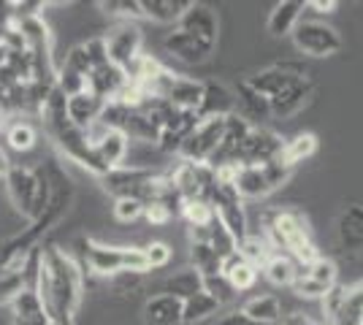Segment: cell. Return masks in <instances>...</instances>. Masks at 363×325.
Masks as SVG:
<instances>
[{
    "instance_id": "13",
    "label": "cell",
    "mask_w": 363,
    "mask_h": 325,
    "mask_svg": "<svg viewBox=\"0 0 363 325\" xmlns=\"http://www.w3.org/2000/svg\"><path fill=\"white\" fill-rule=\"evenodd\" d=\"M177 28L187 30L190 35H196L198 41H201L203 47H209L212 52L217 49V35H220V33H217V14H214L209 6L193 3V6L187 8V14L177 22Z\"/></svg>"
},
{
    "instance_id": "29",
    "label": "cell",
    "mask_w": 363,
    "mask_h": 325,
    "mask_svg": "<svg viewBox=\"0 0 363 325\" xmlns=\"http://www.w3.org/2000/svg\"><path fill=\"white\" fill-rule=\"evenodd\" d=\"M190 263L201 277L223 274V258L214 252L209 241H193L190 244Z\"/></svg>"
},
{
    "instance_id": "33",
    "label": "cell",
    "mask_w": 363,
    "mask_h": 325,
    "mask_svg": "<svg viewBox=\"0 0 363 325\" xmlns=\"http://www.w3.org/2000/svg\"><path fill=\"white\" fill-rule=\"evenodd\" d=\"M312 279V282H320V285H325V287H333L336 285V277H339V268L333 261L328 258H318V261H312V263H303L298 266V279Z\"/></svg>"
},
{
    "instance_id": "38",
    "label": "cell",
    "mask_w": 363,
    "mask_h": 325,
    "mask_svg": "<svg viewBox=\"0 0 363 325\" xmlns=\"http://www.w3.org/2000/svg\"><path fill=\"white\" fill-rule=\"evenodd\" d=\"M203 293H209L223 307V304H230L233 298H236V290H233V285L228 282L223 274H214V277H203Z\"/></svg>"
},
{
    "instance_id": "10",
    "label": "cell",
    "mask_w": 363,
    "mask_h": 325,
    "mask_svg": "<svg viewBox=\"0 0 363 325\" xmlns=\"http://www.w3.org/2000/svg\"><path fill=\"white\" fill-rule=\"evenodd\" d=\"M35 261H38V249H33L28 255H14L9 261H0V307L11 304L25 287H33Z\"/></svg>"
},
{
    "instance_id": "41",
    "label": "cell",
    "mask_w": 363,
    "mask_h": 325,
    "mask_svg": "<svg viewBox=\"0 0 363 325\" xmlns=\"http://www.w3.org/2000/svg\"><path fill=\"white\" fill-rule=\"evenodd\" d=\"M345 298H347V285H333L331 290L325 293V298H323V312H325V317L331 320L336 312L342 309V304H345Z\"/></svg>"
},
{
    "instance_id": "27",
    "label": "cell",
    "mask_w": 363,
    "mask_h": 325,
    "mask_svg": "<svg viewBox=\"0 0 363 325\" xmlns=\"http://www.w3.org/2000/svg\"><path fill=\"white\" fill-rule=\"evenodd\" d=\"M263 274L277 287H293V282L298 279V263L288 255H282V252H274L272 258L263 263Z\"/></svg>"
},
{
    "instance_id": "50",
    "label": "cell",
    "mask_w": 363,
    "mask_h": 325,
    "mask_svg": "<svg viewBox=\"0 0 363 325\" xmlns=\"http://www.w3.org/2000/svg\"><path fill=\"white\" fill-rule=\"evenodd\" d=\"M49 325H74V323H71V320H52Z\"/></svg>"
},
{
    "instance_id": "19",
    "label": "cell",
    "mask_w": 363,
    "mask_h": 325,
    "mask_svg": "<svg viewBox=\"0 0 363 325\" xmlns=\"http://www.w3.org/2000/svg\"><path fill=\"white\" fill-rule=\"evenodd\" d=\"M104 106H106V101H101L98 95H92L90 90H84V93L68 98V120H71V125L79 127V130H87L90 125H95L101 120Z\"/></svg>"
},
{
    "instance_id": "35",
    "label": "cell",
    "mask_w": 363,
    "mask_h": 325,
    "mask_svg": "<svg viewBox=\"0 0 363 325\" xmlns=\"http://www.w3.org/2000/svg\"><path fill=\"white\" fill-rule=\"evenodd\" d=\"M6 141H9V147L14 152H30L35 147V141H38V133H35V127L30 122H14L9 125V130H6Z\"/></svg>"
},
{
    "instance_id": "12",
    "label": "cell",
    "mask_w": 363,
    "mask_h": 325,
    "mask_svg": "<svg viewBox=\"0 0 363 325\" xmlns=\"http://www.w3.org/2000/svg\"><path fill=\"white\" fill-rule=\"evenodd\" d=\"M104 38H106L108 62L122 68V71H128L136 62L138 55H141V30H138L133 22H120Z\"/></svg>"
},
{
    "instance_id": "44",
    "label": "cell",
    "mask_w": 363,
    "mask_h": 325,
    "mask_svg": "<svg viewBox=\"0 0 363 325\" xmlns=\"http://www.w3.org/2000/svg\"><path fill=\"white\" fill-rule=\"evenodd\" d=\"M217 325H257V323H255V320H250V317L239 309V312H230V314H225L223 320H217Z\"/></svg>"
},
{
    "instance_id": "40",
    "label": "cell",
    "mask_w": 363,
    "mask_h": 325,
    "mask_svg": "<svg viewBox=\"0 0 363 325\" xmlns=\"http://www.w3.org/2000/svg\"><path fill=\"white\" fill-rule=\"evenodd\" d=\"M144 203L141 201H133V198H117L114 201V217L120 219V222H133L138 217H144Z\"/></svg>"
},
{
    "instance_id": "30",
    "label": "cell",
    "mask_w": 363,
    "mask_h": 325,
    "mask_svg": "<svg viewBox=\"0 0 363 325\" xmlns=\"http://www.w3.org/2000/svg\"><path fill=\"white\" fill-rule=\"evenodd\" d=\"M242 312L250 320H255L257 325H272L282 317V307H279V301L274 295H257V298L244 304Z\"/></svg>"
},
{
    "instance_id": "22",
    "label": "cell",
    "mask_w": 363,
    "mask_h": 325,
    "mask_svg": "<svg viewBox=\"0 0 363 325\" xmlns=\"http://www.w3.org/2000/svg\"><path fill=\"white\" fill-rule=\"evenodd\" d=\"M306 8V3L301 0H282L274 6V11L269 14V22H266V30L272 33L274 38H285L296 30V25L301 22V14Z\"/></svg>"
},
{
    "instance_id": "1",
    "label": "cell",
    "mask_w": 363,
    "mask_h": 325,
    "mask_svg": "<svg viewBox=\"0 0 363 325\" xmlns=\"http://www.w3.org/2000/svg\"><path fill=\"white\" fill-rule=\"evenodd\" d=\"M33 287L41 295L52 320L74 323V314L82 304V293H84V282H82V266L76 263L65 249H38Z\"/></svg>"
},
{
    "instance_id": "45",
    "label": "cell",
    "mask_w": 363,
    "mask_h": 325,
    "mask_svg": "<svg viewBox=\"0 0 363 325\" xmlns=\"http://www.w3.org/2000/svg\"><path fill=\"white\" fill-rule=\"evenodd\" d=\"M347 301L355 307V309L363 312V282H358V285H352V287H347Z\"/></svg>"
},
{
    "instance_id": "15",
    "label": "cell",
    "mask_w": 363,
    "mask_h": 325,
    "mask_svg": "<svg viewBox=\"0 0 363 325\" xmlns=\"http://www.w3.org/2000/svg\"><path fill=\"white\" fill-rule=\"evenodd\" d=\"M163 47H166L168 55H174L177 60L187 62V65H198V62L209 60L214 55L212 49L203 47L196 35H190V33L182 30V28H174V30L168 33Z\"/></svg>"
},
{
    "instance_id": "8",
    "label": "cell",
    "mask_w": 363,
    "mask_h": 325,
    "mask_svg": "<svg viewBox=\"0 0 363 325\" xmlns=\"http://www.w3.org/2000/svg\"><path fill=\"white\" fill-rule=\"evenodd\" d=\"M225 120L228 117H206V120H198V125L193 127V133L182 144V149H179L182 160H187V163H209L212 155L217 152L223 136H225Z\"/></svg>"
},
{
    "instance_id": "31",
    "label": "cell",
    "mask_w": 363,
    "mask_h": 325,
    "mask_svg": "<svg viewBox=\"0 0 363 325\" xmlns=\"http://www.w3.org/2000/svg\"><path fill=\"white\" fill-rule=\"evenodd\" d=\"M220 309V304L214 301L209 293H196L193 298H187L184 301V307H182V325H193V323H201V320H206L209 314Z\"/></svg>"
},
{
    "instance_id": "6",
    "label": "cell",
    "mask_w": 363,
    "mask_h": 325,
    "mask_svg": "<svg viewBox=\"0 0 363 325\" xmlns=\"http://www.w3.org/2000/svg\"><path fill=\"white\" fill-rule=\"evenodd\" d=\"M174 190L179 193L184 201H212V193L217 187V171L206 163H187L182 160L177 169L168 173Z\"/></svg>"
},
{
    "instance_id": "7",
    "label": "cell",
    "mask_w": 363,
    "mask_h": 325,
    "mask_svg": "<svg viewBox=\"0 0 363 325\" xmlns=\"http://www.w3.org/2000/svg\"><path fill=\"white\" fill-rule=\"evenodd\" d=\"M212 209L214 215L220 217V222L225 225L230 236L236 239V244H242L244 239L250 236V228H247V212H244V201L242 195L236 193V187L230 185L228 179H220L217 176V187L212 193Z\"/></svg>"
},
{
    "instance_id": "2",
    "label": "cell",
    "mask_w": 363,
    "mask_h": 325,
    "mask_svg": "<svg viewBox=\"0 0 363 325\" xmlns=\"http://www.w3.org/2000/svg\"><path fill=\"white\" fill-rule=\"evenodd\" d=\"M263 236L274 252L293 258L298 266L318 261V247L312 244L309 225L298 209H272L263 219Z\"/></svg>"
},
{
    "instance_id": "32",
    "label": "cell",
    "mask_w": 363,
    "mask_h": 325,
    "mask_svg": "<svg viewBox=\"0 0 363 325\" xmlns=\"http://www.w3.org/2000/svg\"><path fill=\"white\" fill-rule=\"evenodd\" d=\"M315 149H318V136H312V133H301V136H296V139L285 141L282 163L290 166V169H296V166L303 163L306 157L315 155Z\"/></svg>"
},
{
    "instance_id": "28",
    "label": "cell",
    "mask_w": 363,
    "mask_h": 325,
    "mask_svg": "<svg viewBox=\"0 0 363 325\" xmlns=\"http://www.w3.org/2000/svg\"><path fill=\"white\" fill-rule=\"evenodd\" d=\"M203 290V277L198 274L196 268H184V271H177L174 277L166 279V285H163V293L174 295V298H179V301H187V298H193L196 293Z\"/></svg>"
},
{
    "instance_id": "34",
    "label": "cell",
    "mask_w": 363,
    "mask_h": 325,
    "mask_svg": "<svg viewBox=\"0 0 363 325\" xmlns=\"http://www.w3.org/2000/svg\"><path fill=\"white\" fill-rule=\"evenodd\" d=\"M206 241L212 244V249L223 258V261L230 258V255L236 252V247H239V244H236V239L230 236V231L220 222V217L217 215H214V219L209 222V236H206Z\"/></svg>"
},
{
    "instance_id": "23",
    "label": "cell",
    "mask_w": 363,
    "mask_h": 325,
    "mask_svg": "<svg viewBox=\"0 0 363 325\" xmlns=\"http://www.w3.org/2000/svg\"><path fill=\"white\" fill-rule=\"evenodd\" d=\"M257 274H260V268L250 263L247 258H242V255H239V249H236L230 258L223 261V277L233 285V290H236V293H239V290H250V287L255 285Z\"/></svg>"
},
{
    "instance_id": "43",
    "label": "cell",
    "mask_w": 363,
    "mask_h": 325,
    "mask_svg": "<svg viewBox=\"0 0 363 325\" xmlns=\"http://www.w3.org/2000/svg\"><path fill=\"white\" fill-rule=\"evenodd\" d=\"M144 219L152 222V225H166L168 219H174V217H171V212H168L163 203H150L144 209Z\"/></svg>"
},
{
    "instance_id": "49",
    "label": "cell",
    "mask_w": 363,
    "mask_h": 325,
    "mask_svg": "<svg viewBox=\"0 0 363 325\" xmlns=\"http://www.w3.org/2000/svg\"><path fill=\"white\" fill-rule=\"evenodd\" d=\"M6 171H9V160H6V155L0 152V176H6Z\"/></svg>"
},
{
    "instance_id": "16",
    "label": "cell",
    "mask_w": 363,
    "mask_h": 325,
    "mask_svg": "<svg viewBox=\"0 0 363 325\" xmlns=\"http://www.w3.org/2000/svg\"><path fill=\"white\" fill-rule=\"evenodd\" d=\"M298 76H303V71L296 68V65H274V68H266V71H257L255 76H250L247 81H250L252 90H257L263 98L272 101L274 95H279Z\"/></svg>"
},
{
    "instance_id": "20",
    "label": "cell",
    "mask_w": 363,
    "mask_h": 325,
    "mask_svg": "<svg viewBox=\"0 0 363 325\" xmlns=\"http://www.w3.org/2000/svg\"><path fill=\"white\" fill-rule=\"evenodd\" d=\"M182 307L184 301L168 293L152 295L144 304V323L147 325H182Z\"/></svg>"
},
{
    "instance_id": "21",
    "label": "cell",
    "mask_w": 363,
    "mask_h": 325,
    "mask_svg": "<svg viewBox=\"0 0 363 325\" xmlns=\"http://www.w3.org/2000/svg\"><path fill=\"white\" fill-rule=\"evenodd\" d=\"M233 95H236V111L242 114L247 122L255 125V122H263L266 117H272V106H269V98H263V95L257 93V90H252L247 79L236 84Z\"/></svg>"
},
{
    "instance_id": "18",
    "label": "cell",
    "mask_w": 363,
    "mask_h": 325,
    "mask_svg": "<svg viewBox=\"0 0 363 325\" xmlns=\"http://www.w3.org/2000/svg\"><path fill=\"white\" fill-rule=\"evenodd\" d=\"M236 111V95L220 81H203V101L198 108V120L206 117H230Z\"/></svg>"
},
{
    "instance_id": "39",
    "label": "cell",
    "mask_w": 363,
    "mask_h": 325,
    "mask_svg": "<svg viewBox=\"0 0 363 325\" xmlns=\"http://www.w3.org/2000/svg\"><path fill=\"white\" fill-rule=\"evenodd\" d=\"M62 65H65V68H71V71H76V74H82L84 79L92 74V62H90V57H87V49H84V44H76V47L65 55Z\"/></svg>"
},
{
    "instance_id": "48",
    "label": "cell",
    "mask_w": 363,
    "mask_h": 325,
    "mask_svg": "<svg viewBox=\"0 0 363 325\" xmlns=\"http://www.w3.org/2000/svg\"><path fill=\"white\" fill-rule=\"evenodd\" d=\"M52 320H14V325H49Z\"/></svg>"
},
{
    "instance_id": "46",
    "label": "cell",
    "mask_w": 363,
    "mask_h": 325,
    "mask_svg": "<svg viewBox=\"0 0 363 325\" xmlns=\"http://www.w3.org/2000/svg\"><path fill=\"white\" fill-rule=\"evenodd\" d=\"M282 325H318L312 317H306V314H301V312H293V314H288L285 320H282Z\"/></svg>"
},
{
    "instance_id": "11",
    "label": "cell",
    "mask_w": 363,
    "mask_h": 325,
    "mask_svg": "<svg viewBox=\"0 0 363 325\" xmlns=\"http://www.w3.org/2000/svg\"><path fill=\"white\" fill-rule=\"evenodd\" d=\"M285 141L279 139L269 127H252V133L244 141L242 152H239V166H263V163H274L282 157Z\"/></svg>"
},
{
    "instance_id": "5",
    "label": "cell",
    "mask_w": 363,
    "mask_h": 325,
    "mask_svg": "<svg viewBox=\"0 0 363 325\" xmlns=\"http://www.w3.org/2000/svg\"><path fill=\"white\" fill-rule=\"evenodd\" d=\"M290 173H293V169L285 166L282 157H279V160L263 163V166H236L233 171H220L217 176L228 179L230 185L236 187L242 201L244 198L257 201V198H266V195H272L274 190L288 185Z\"/></svg>"
},
{
    "instance_id": "25",
    "label": "cell",
    "mask_w": 363,
    "mask_h": 325,
    "mask_svg": "<svg viewBox=\"0 0 363 325\" xmlns=\"http://www.w3.org/2000/svg\"><path fill=\"white\" fill-rule=\"evenodd\" d=\"M339 241L350 252L363 249V206H350L339 217Z\"/></svg>"
},
{
    "instance_id": "42",
    "label": "cell",
    "mask_w": 363,
    "mask_h": 325,
    "mask_svg": "<svg viewBox=\"0 0 363 325\" xmlns=\"http://www.w3.org/2000/svg\"><path fill=\"white\" fill-rule=\"evenodd\" d=\"M144 255H147L150 268H163V266L171 261V249H168V244H163V241H152V244H147V247H144Z\"/></svg>"
},
{
    "instance_id": "37",
    "label": "cell",
    "mask_w": 363,
    "mask_h": 325,
    "mask_svg": "<svg viewBox=\"0 0 363 325\" xmlns=\"http://www.w3.org/2000/svg\"><path fill=\"white\" fill-rule=\"evenodd\" d=\"M179 217H184V219L190 222V228H206V225H209V222L214 219V209H212V203L184 201Z\"/></svg>"
},
{
    "instance_id": "14",
    "label": "cell",
    "mask_w": 363,
    "mask_h": 325,
    "mask_svg": "<svg viewBox=\"0 0 363 325\" xmlns=\"http://www.w3.org/2000/svg\"><path fill=\"white\" fill-rule=\"evenodd\" d=\"M125 87H128V74L122 68H117V65H111V62L98 65L87 76V90L92 95H98L101 101H106V103L108 101H117Z\"/></svg>"
},
{
    "instance_id": "36",
    "label": "cell",
    "mask_w": 363,
    "mask_h": 325,
    "mask_svg": "<svg viewBox=\"0 0 363 325\" xmlns=\"http://www.w3.org/2000/svg\"><path fill=\"white\" fill-rule=\"evenodd\" d=\"M98 8H104V14L108 16H120L122 22H133L138 16H144L141 0H101Z\"/></svg>"
},
{
    "instance_id": "4",
    "label": "cell",
    "mask_w": 363,
    "mask_h": 325,
    "mask_svg": "<svg viewBox=\"0 0 363 325\" xmlns=\"http://www.w3.org/2000/svg\"><path fill=\"white\" fill-rule=\"evenodd\" d=\"M6 187H9V195H11L16 212L30 217V219L44 215L49 201H52V193H55L44 171L28 169V166H9Z\"/></svg>"
},
{
    "instance_id": "3",
    "label": "cell",
    "mask_w": 363,
    "mask_h": 325,
    "mask_svg": "<svg viewBox=\"0 0 363 325\" xmlns=\"http://www.w3.org/2000/svg\"><path fill=\"white\" fill-rule=\"evenodd\" d=\"M79 255H82V263L87 266L92 274H101V277L150 271L147 255L141 247H108V244H98L92 239H79Z\"/></svg>"
},
{
    "instance_id": "47",
    "label": "cell",
    "mask_w": 363,
    "mask_h": 325,
    "mask_svg": "<svg viewBox=\"0 0 363 325\" xmlns=\"http://www.w3.org/2000/svg\"><path fill=\"white\" fill-rule=\"evenodd\" d=\"M309 8H320V11H325V14H331L333 8H339V3L336 0H312V3H306Z\"/></svg>"
},
{
    "instance_id": "24",
    "label": "cell",
    "mask_w": 363,
    "mask_h": 325,
    "mask_svg": "<svg viewBox=\"0 0 363 325\" xmlns=\"http://www.w3.org/2000/svg\"><path fill=\"white\" fill-rule=\"evenodd\" d=\"M95 152H98V157L104 160V166L108 171L120 169L122 163H125V157H128V152H130V139L125 133H120V130H108L106 136L95 144Z\"/></svg>"
},
{
    "instance_id": "26",
    "label": "cell",
    "mask_w": 363,
    "mask_h": 325,
    "mask_svg": "<svg viewBox=\"0 0 363 325\" xmlns=\"http://www.w3.org/2000/svg\"><path fill=\"white\" fill-rule=\"evenodd\" d=\"M193 6V0H141V11L160 25L179 22L187 14V8Z\"/></svg>"
},
{
    "instance_id": "9",
    "label": "cell",
    "mask_w": 363,
    "mask_h": 325,
    "mask_svg": "<svg viewBox=\"0 0 363 325\" xmlns=\"http://www.w3.org/2000/svg\"><path fill=\"white\" fill-rule=\"evenodd\" d=\"M290 35H293L296 49L309 57H331L342 49V35L331 25L318 22V19H301Z\"/></svg>"
},
{
    "instance_id": "17",
    "label": "cell",
    "mask_w": 363,
    "mask_h": 325,
    "mask_svg": "<svg viewBox=\"0 0 363 325\" xmlns=\"http://www.w3.org/2000/svg\"><path fill=\"white\" fill-rule=\"evenodd\" d=\"M312 93H315V87H312V81H309V76H298L293 84H288L285 90L279 95H274L272 101H269V106H272V114L274 117H293L296 111H301L303 103L312 98Z\"/></svg>"
}]
</instances>
